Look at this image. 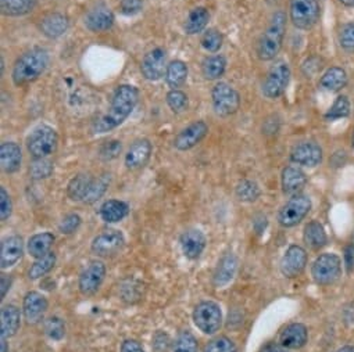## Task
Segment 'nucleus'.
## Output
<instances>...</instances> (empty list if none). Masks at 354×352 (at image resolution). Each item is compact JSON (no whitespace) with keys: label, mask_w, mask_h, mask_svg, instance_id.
Listing matches in <instances>:
<instances>
[{"label":"nucleus","mask_w":354,"mask_h":352,"mask_svg":"<svg viewBox=\"0 0 354 352\" xmlns=\"http://www.w3.org/2000/svg\"><path fill=\"white\" fill-rule=\"evenodd\" d=\"M139 100V92L132 85H120L111 99L109 111L95 121L93 133H106L120 126L133 111Z\"/></svg>","instance_id":"nucleus-1"},{"label":"nucleus","mask_w":354,"mask_h":352,"mask_svg":"<svg viewBox=\"0 0 354 352\" xmlns=\"http://www.w3.org/2000/svg\"><path fill=\"white\" fill-rule=\"evenodd\" d=\"M49 66V53L42 48H35L24 53L15 64L12 77L17 86L37 81Z\"/></svg>","instance_id":"nucleus-2"},{"label":"nucleus","mask_w":354,"mask_h":352,"mask_svg":"<svg viewBox=\"0 0 354 352\" xmlns=\"http://www.w3.org/2000/svg\"><path fill=\"white\" fill-rule=\"evenodd\" d=\"M286 32V14L279 10L274 13L267 30L261 35L257 45V56L261 61H270L275 59L282 48V42Z\"/></svg>","instance_id":"nucleus-3"},{"label":"nucleus","mask_w":354,"mask_h":352,"mask_svg":"<svg viewBox=\"0 0 354 352\" xmlns=\"http://www.w3.org/2000/svg\"><path fill=\"white\" fill-rule=\"evenodd\" d=\"M57 143L59 137L56 130L48 125H41L30 135L27 148L35 159H39L53 154L57 148Z\"/></svg>","instance_id":"nucleus-4"},{"label":"nucleus","mask_w":354,"mask_h":352,"mask_svg":"<svg viewBox=\"0 0 354 352\" xmlns=\"http://www.w3.org/2000/svg\"><path fill=\"white\" fill-rule=\"evenodd\" d=\"M289 13L296 28L310 30L319 19V6L317 0H290Z\"/></svg>","instance_id":"nucleus-5"},{"label":"nucleus","mask_w":354,"mask_h":352,"mask_svg":"<svg viewBox=\"0 0 354 352\" xmlns=\"http://www.w3.org/2000/svg\"><path fill=\"white\" fill-rule=\"evenodd\" d=\"M212 100L213 108L220 117H230L235 114L241 107L239 93L225 82H220L213 88Z\"/></svg>","instance_id":"nucleus-6"},{"label":"nucleus","mask_w":354,"mask_h":352,"mask_svg":"<svg viewBox=\"0 0 354 352\" xmlns=\"http://www.w3.org/2000/svg\"><path fill=\"white\" fill-rule=\"evenodd\" d=\"M195 324L205 334H214L223 326L221 308L213 301L201 302L194 312Z\"/></svg>","instance_id":"nucleus-7"},{"label":"nucleus","mask_w":354,"mask_h":352,"mask_svg":"<svg viewBox=\"0 0 354 352\" xmlns=\"http://www.w3.org/2000/svg\"><path fill=\"white\" fill-rule=\"evenodd\" d=\"M290 81V68L286 63L279 61L270 68L263 82V95L268 99L281 97Z\"/></svg>","instance_id":"nucleus-8"},{"label":"nucleus","mask_w":354,"mask_h":352,"mask_svg":"<svg viewBox=\"0 0 354 352\" xmlns=\"http://www.w3.org/2000/svg\"><path fill=\"white\" fill-rule=\"evenodd\" d=\"M311 202L307 196L296 195L290 199L279 211L278 222L283 228H293L303 221V218L310 213Z\"/></svg>","instance_id":"nucleus-9"},{"label":"nucleus","mask_w":354,"mask_h":352,"mask_svg":"<svg viewBox=\"0 0 354 352\" xmlns=\"http://www.w3.org/2000/svg\"><path fill=\"white\" fill-rule=\"evenodd\" d=\"M340 271H342V261L335 254L319 255L311 266L313 279L318 284L333 283L340 276Z\"/></svg>","instance_id":"nucleus-10"},{"label":"nucleus","mask_w":354,"mask_h":352,"mask_svg":"<svg viewBox=\"0 0 354 352\" xmlns=\"http://www.w3.org/2000/svg\"><path fill=\"white\" fill-rule=\"evenodd\" d=\"M165 60H167V53L161 48H156L150 50L142 60L140 64V71L145 79L147 81H158L162 75H165Z\"/></svg>","instance_id":"nucleus-11"},{"label":"nucleus","mask_w":354,"mask_h":352,"mask_svg":"<svg viewBox=\"0 0 354 352\" xmlns=\"http://www.w3.org/2000/svg\"><path fill=\"white\" fill-rule=\"evenodd\" d=\"M124 236L121 232L110 229L97 235L92 242V251L100 257L117 254L124 247Z\"/></svg>","instance_id":"nucleus-12"},{"label":"nucleus","mask_w":354,"mask_h":352,"mask_svg":"<svg viewBox=\"0 0 354 352\" xmlns=\"http://www.w3.org/2000/svg\"><path fill=\"white\" fill-rule=\"evenodd\" d=\"M207 132H209V126L206 125V122L196 121L176 135L174 144L181 151L191 150L192 147L199 144L206 137Z\"/></svg>","instance_id":"nucleus-13"},{"label":"nucleus","mask_w":354,"mask_h":352,"mask_svg":"<svg viewBox=\"0 0 354 352\" xmlns=\"http://www.w3.org/2000/svg\"><path fill=\"white\" fill-rule=\"evenodd\" d=\"M290 161L301 166H317L322 161V148L314 141L299 143L290 151Z\"/></svg>","instance_id":"nucleus-14"},{"label":"nucleus","mask_w":354,"mask_h":352,"mask_svg":"<svg viewBox=\"0 0 354 352\" xmlns=\"http://www.w3.org/2000/svg\"><path fill=\"white\" fill-rule=\"evenodd\" d=\"M106 276V266L100 261L91 262L80 277V290L85 295L95 294Z\"/></svg>","instance_id":"nucleus-15"},{"label":"nucleus","mask_w":354,"mask_h":352,"mask_svg":"<svg viewBox=\"0 0 354 352\" xmlns=\"http://www.w3.org/2000/svg\"><path fill=\"white\" fill-rule=\"evenodd\" d=\"M307 264V254L299 246H290L282 261H281V272L286 277H296L303 272Z\"/></svg>","instance_id":"nucleus-16"},{"label":"nucleus","mask_w":354,"mask_h":352,"mask_svg":"<svg viewBox=\"0 0 354 352\" xmlns=\"http://www.w3.org/2000/svg\"><path fill=\"white\" fill-rule=\"evenodd\" d=\"M151 154V144L147 139H139L132 143L127 155H125V165L131 170H136L143 168Z\"/></svg>","instance_id":"nucleus-17"},{"label":"nucleus","mask_w":354,"mask_h":352,"mask_svg":"<svg viewBox=\"0 0 354 352\" xmlns=\"http://www.w3.org/2000/svg\"><path fill=\"white\" fill-rule=\"evenodd\" d=\"M24 316L28 323H38L48 309V300L38 291H30L24 298Z\"/></svg>","instance_id":"nucleus-18"},{"label":"nucleus","mask_w":354,"mask_h":352,"mask_svg":"<svg viewBox=\"0 0 354 352\" xmlns=\"http://www.w3.org/2000/svg\"><path fill=\"white\" fill-rule=\"evenodd\" d=\"M23 251L24 244L20 236H12L3 240L2 248H0V264H2V268L8 269L16 265L21 260Z\"/></svg>","instance_id":"nucleus-19"},{"label":"nucleus","mask_w":354,"mask_h":352,"mask_svg":"<svg viewBox=\"0 0 354 352\" xmlns=\"http://www.w3.org/2000/svg\"><path fill=\"white\" fill-rule=\"evenodd\" d=\"M114 24V14L110 9L99 6L85 16V26L92 32L109 31Z\"/></svg>","instance_id":"nucleus-20"},{"label":"nucleus","mask_w":354,"mask_h":352,"mask_svg":"<svg viewBox=\"0 0 354 352\" xmlns=\"http://www.w3.org/2000/svg\"><path fill=\"white\" fill-rule=\"evenodd\" d=\"M23 161L21 148L15 141H5L0 146V164L6 173H15L20 169Z\"/></svg>","instance_id":"nucleus-21"},{"label":"nucleus","mask_w":354,"mask_h":352,"mask_svg":"<svg viewBox=\"0 0 354 352\" xmlns=\"http://www.w3.org/2000/svg\"><path fill=\"white\" fill-rule=\"evenodd\" d=\"M68 27H70L68 19L64 14H60V13L48 14L46 17H44L41 20V24H39L41 32L45 37L50 38V39H56V38L63 37L67 32Z\"/></svg>","instance_id":"nucleus-22"},{"label":"nucleus","mask_w":354,"mask_h":352,"mask_svg":"<svg viewBox=\"0 0 354 352\" xmlns=\"http://www.w3.org/2000/svg\"><path fill=\"white\" fill-rule=\"evenodd\" d=\"M181 247L189 260H196L201 257L206 247V237L198 229H191L181 236Z\"/></svg>","instance_id":"nucleus-23"},{"label":"nucleus","mask_w":354,"mask_h":352,"mask_svg":"<svg viewBox=\"0 0 354 352\" xmlns=\"http://www.w3.org/2000/svg\"><path fill=\"white\" fill-rule=\"evenodd\" d=\"M307 342V329L301 323H292L279 335V344L288 349H299Z\"/></svg>","instance_id":"nucleus-24"},{"label":"nucleus","mask_w":354,"mask_h":352,"mask_svg":"<svg viewBox=\"0 0 354 352\" xmlns=\"http://www.w3.org/2000/svg\"><path fill=\"white\" fill-rule=\"evenodd\" d=\"M306 173L299 166H286L282 170V190L285 195H297L306 185Z\"/></svg>","instance_id":"nucleus-25"},{"label":"nucleus","mask_w":354,"mask_h":352,"mask_svg":"<svg viewBox=\"0 0 354 352\" xmlns=\"http://www.w3.org/2000/svg\"><path fill=\"white\" fill-rule=\"evenodd\" d=\"M20 311L15 305H6L0 312V334L5 338L13 337L20 329Z\"/></svg>","instance_id":"nucleus-26"},{"label":"nucleus","mask_w":354,"mask_h":352,"mask_svg":"<svg viewBox=\"0 0 354 352\" xmlns=\"http://www.w3.org/2000/svg\"><path fill=\"white\" fill-rule=\"evenodd\" d=\"M236 266H238V261L235 258L234 254H227L224 255L220 262H218V266L216 269V273H214V284L217 287H223L225 284H228L234 276H235V272H236Z\"/></svg>","instance_id":"nucleus-27"},{"label":"nucleus","mask_w":354,"mask_h":352,"mask_svg":"<svg viewBox=\"0 0 354 352\" xmlns=\"http://www.w3.org/2000/svg\"><path fill=\"white\" fill-rule=\"evenodd\" d=\"M319 84L328 92H339L347 85V74L340 67H330L324 72Z\"/></svg>","instance_id":"nucleus-28"},{"label":"nucleus","mask_w":354,"mask_h":352,"mask_svg":"<svg viewBox=\"0 0 354 352\" xmlns=\"http://www.w3.org/2000/svg\"><path fill=\"white\" fill-rule=\"evenodd\" d=\"M93 181L95 179L92 178L91 175H86V173L77 175L75 178L71 179V182L68 184V188H67L68 197L74 202H84L86 195L91 190V186H92Z\"/></svg>","instance_id":"nucleus-29"},{"label":"nucleus","mask_w":354,"mask_h":352,"mask_svg":"<svg viewBox=\"0 0 354 352\" xmlns=\"http://www.w3.org/2000/svg\"><path fill=\"white\" fill-rule=\"evenodd\" d=\"M37 0H0V9L8 17H21L34 10Z\"/></svg>","instance_id":"nucleus-30"},{"label":"nucleus","mask_w":354,"mask_h":352,"mask_svg":"<svg viewBox=\"0 0 354 352\" xmlns=\"http://www.w3.org/2000/svg\"><path fill=\"white\" fill-rule=\"evenodd\" d=\"M165 82L168 86L176 89L183 86L188 78V67L181 60H174L167 66L165 70Z\"/></svg>","instance_id":"nucleus-31"},{"label":"nucleus","mask_w":354,"mask_h":352,"mask_svg":"<svg viewBox=\"0 0 354 352\" xmlns=\"http://www.w3.org/2000/svg\"><path fill=\"white\" fill-rule=\"evenodd\" d=\"M128 215V206L120 200H109L100 207V217L107 224L122 221Z\"/></svg>","instance_id":"nucleus-32"},{"label":"nucleus","mask_w":354,"mask_h":352,"mask_svg":"<svg viewBox=\"0 0 354 352\" xmlns=\"http://www.w3.org/2000/svg\"><path fill=\"white\" fill-rule=\"evenodd\" d=\"M209 20H210V14L206 8L194 9L185 21V26H184L185 32L188 35L201 34L207 27Z\"/></svg>","instance_id":"nucleus-33"},{"label":"nucleus","mask_w":354,"mask_h":352,"mask_svg":"<svg viewBox=\"0 0 354 352\" xmlns=\"http://www.w3.org/2000/svg\"><path fill=\"white\" fill-rule=\"evenodd\" d=\"M55 236L52 233H39L30 239L28 242V253L34 258H42L48 253H50V247L53 246Z\"/></svg>","instance_id":"nucleus-34"},{"label":"nucleus","mask_w":354,"mask_h":352,"mask_svg":"<svg viewBox=\"0 0 354 352\" xmlns=\"http://www.w3.org/2000/svg\"><path fill=\"white\" fill-rule=\"evenodd\" d=\"M304 243L313 248V250H318L321 247H324L326 244V233L324 226L317 222L313 221L310 222L306 228H304Z\"/></svg>","instance_id":"nucleus-35"},{"label":"nucleus","mask_w":354,"mask_h":352,"mask_svg":"<svg viewBox=\"0 0 354 352\" xmlns=\"http://www.w3.org/2000/svg\"><path fill=\"white\" fill-rule=\"evenodd\" d=\"M225 68H227V60L220 55L207 57L202 64L203 77L209 81H214V79L221 78L225 72Z\"/></svg>","instance_id":"nucleus-36"},{"label":"nucleus","mask_w":354,"mask_h":352,"mask_svg":"<svg viewBox=\"0 0 354 352\" xmlns=\"http://www.w3.org/2000/svg\"><path fill=\"white\" fill-rule=\"evenodd\" d=\"M55 265H56V255H55V253H48L42 258L37 260V262L28 271V276L32 280L39 279V277L48 275L55 268Z\"/></svg>","instance_id":"nucleus-37"},{"label":"nucleus","mask_w":354,"mask_h":352,"mask_svg":"<svg viewBox=\"0 0 354 352\" xmlns=\"http://www.w3.org/2000/svg\"><path fill=\"white\" fill-rule=\"evenodd\" d=\"M260 188L253 181H242L236 186V196L241 202L253 203L260 197Z\"/></svg>","instance_id":"nucleus-38"},{"label":"nucleus","mask_w":354,"mask_h":352,"mask_svg":"<svg viewBox=\"0 0 354 352\" xmlns=\"http://www.w3.org/2000/svg\"><path fill=\"white\" fill-rule=\"evenodd\" d=\"M350 114V101L346 96H339L333 104L330 106V108L328 110V113L325 114V119L326 121H335V119H340L344 118Z\"/></svg>","instance_id":"nucleus-39"},{"label":"nucleus","mask_w":354,"mask_h":352,"mask_svg":"<svg viewBox=\"0 0 354 352\" xmlns=\"http://www.w3.org/2000/svg\"><path fill=\"white\" fill-rule=\"evenodd\" d=\"M109 184H110V175H107V173H104L103 176H100V178L95 179L93 184H92V186H91L89 193L86 195V197H85V200H84V203L92 204V203L97 202V200L104 195L106 189L109 188Z\"/></svg>","instance_id":"nucleus-40"},{"label":"nucleus","mask_w":354,"mask_h":352,"mask_svg":"<svg viewBox=\"0 0 354 352\" xmlns=\"http://www.w3.org/2000/svg\"><path fill=\"white\" fill-rule=\"evenodd\" d=\"M172 352H198V341L189 331H183L174 342Z\"/></svg>","instance_id":"nucleus-41"},{"label":"nucleus","mask_w":354,"mask_h":352,"mask_svg":"<svg viewBox=\"0 0 354 352\" xmlns=\"http://www.w3.org/2000/svg\"><path fill=\"white\" fill-rule=\"evenodd\" d=\"M167 104L174 113H181L188 107V96L178 89H172L167 95Z\"/></svg>","instance_id":"nucleus-42"},{"label":"nucleus","mask_w":354,"mask_h":352,"mask_svg":"<svg viewBox=\"0 0 354 352\" xmlns=\"http://www.w3.org/2000/svg\"><path fill=\"white\" fill-rule=\"evenodd\" d=\"M223 34L217 30H209L202 38V46L210 53H217L223 46Z\"/></svg>","instance_id":"nucleus-43"},{"label":"nucleus","mask_w":354,"mask_h":352,"mask_svg":"<svg viewBox=\"0 0 354 352\" xmlns=\"http://www.w3.org/2000/svg\"><path fill=\"white\" fill-rule=\"evenodd\" d=\"M52 172H53V165L46 158L35 159L30 168L32 179H45L52 175Z\"/></svg>","instance_id":"nucleus-44"},{"label":"nucleus","mask_w":354,"mask_h":352,"mask_svg":"<svg viewBox=\"0 0 354 352\" xmlns=\"http://www.w3.org/2000/svg\"><path fill=\"white\" fill-rule=\"evenodd\" d=\"M205 352H238V349L234 341L228 337H217L206 345Z\"/></svg>","instance_id":"nucleus-45"},{"label":"nucleus","mask_w":354,"mask_h":352,"mask_svg":"<svg viewBox=\"0 0 354 352\" xmlns=\"http://www.w3.org/2000/svg\"><path fill=\"white\" fill-rule=\"evenodd\" d=\"M339 45L346 52H354V21L344 24L339 31Z\"/></svg>","instance_id":"nucleus-46"},{"label":"nucleus","mask_w":354,"mask_h":352,"mask_svg":"<svg viewBox=\"0 0 354 352\" xmlns=\"http://www.w3.org/2000/svg\"><path fill=\"white\" fill-rule=\"evenodd\" d=\"M46 334L53 340H62L66 334L64 323L60 317H50L45 324Z\"/></svg>","instance_id":"nucleus-47"},{"label":"nucleus","mask_w":354,"mask_h":352,"mask_svg":"<svg viewBox=\"0 0 354 352\" xmlns=\"http://www.w3.org/2000/svg\"><path fill=\"white\" fill-rule=\"evenodd\" d=\"M80 225H81V217L77 214H70L64 217V219L60 222L59 231L63 235H71L80 228Z\"/></svg>","instance_id":"nucleus-48"},{"label":"nucleus","mask_w":354,"mask_h":352,"mask_svg":"<svg viewBox=\"0 0 354 352\" xmlns=\"http://www.w3.org/2000/svg\"><path fill=\"white\" fill-rule=\"evenodd\" d=\"M13 211V204L10 200L9 193L5 190V188H0V218L2 221L9 219Z\"/></svg>","instance_id":"nucleus-49"},{"label":"nucleus","mask_w":354,"mask_h":352,"mask_svg":"<svg viewBox=\"0 0 354 352\" xmlns=\"http://www.w3.org/2000/svg\"><path fill=\"white\" fill-rule=\"evenodd\" d=\"M120 153H121V141H118V140L107 141V143L103 144L102 148H100V157H102L104 161H110V159L115 158Z\"/></svg>","instance_id":"nucleus-50"},{"label":"nucleus","mask_w":354,"mask_h":352,"mask_svg":"<svg viewBox=\"0 0 354 352\" xmlns=\"http://www.w3.org/2000/svg\"><path fill=\"white\" fill-rule=\"evenodd\" d=\"M143 8V0H121L120 12L124 16H135Z\"/></svg>","instance_id":"nucleus-51"},{"label":"nucleus","mask_w":354,"mask_h":352,"mask_svg":"<svg viewBox=\"0 0 354 352\" xmlns=\"http://www.w3.org/2000/svg\"><path fill=\"white\" fill-rule=\"evenodd\" d=\"M121 352H145L136 340H125L121 345Z\"/></svg>","instance_id":"nucleus-52"},{"label":"nucleus","mask_w":354,"mask_h":352,"mask_svg":"<svg viewBox=\"0 0 354 352\" xmlns=\"http://www.w3.org/2000/svg\"><path fill=\"white\" fill-rule=\"evenodd\" d=\"M261 352H289V351H288V348L282 346L281 344L278 345V344L270 342V344H267V345L261 349Z\"/></svg>","instance_id":"nucleus-53"},{"label":"nucleus","mask_w":354,"mask_h":352,"mask_svg":"<svg viewBox=\"0 0 354 352\" xmlns=\"http://www.w3.org/2000/svg\"><path fill=\"white\" fill-rule=\"evenodd\" d=\"M10 284H12V279L8 277V276H2V279H0V287H2V298L6 297L9 289H10Z\"/></svg>","instance_id":"nucleus-54"},{"label":"nucleus","mask_w":354,"mask_h":352,"mask_svg":"<svg viewBox=\"0 0 354 352\" xmlns=\"http://www.w3.org/2000/svg\"><path fill=\"white\" fill-rule=\"evenodd\" d=\"M353 264H354V258H353V255H351V250H347V251H346V265H347L348 271H351Z\"/></svg>","instance_id":"nucleus-55"},{"label":"nucleus","mask_w":354,"mask_h":352,"mask_svg":"<svg viewBox=\"0 0 354 352\" xmlns=\"http://www.w3.org/2000/svg\"><path fill=\"white\" fill-rule=\"evenodd\" d=\"M0 352H9L8 338H5V337H2V340H0Z\"/></svg>","instance_id":"nucleus-56"},{"label":"nucleus","mask_w":354,"mask_h":352,"mask_svg":"<svg viewBox=\"0 0 354 352\" xmlns=\"http://www.w3.org/2000/svg\"><path fill=\"white\" fill-rule=\"evenodd\" d=\"M339 3H342L346 8H354V0H339Z\"/></svg>","instance_id":"nucleus-57"},{"label":"nucleus","mask_w":354,"mask_h":352,"mask_svg":"<svg viewBox=\"0 0 354 352\" xmlns=\"http://www.w3.org/2000/svg\"><path fill=\"white\" fill-rule=\"evenodd\" d=\"M337 352H354V346H351V345H346V346L340 348Z\"/></svg>","instance_id":"nucleus-58"},{"label":"nucleus","mask_w":354,"mask_h":352,"mask_svg":"<svg viewBox=\"0 0 354 352\" xmlns=\"http://www.w3.org/2000/svg\"><path fill=\"white\" fill-rule=\"evenodd\" d=\"M351 143H353V146H354V133H353V137H351Z\"/></svg>","instance_id":"nucleus-59"}]
</instances>
